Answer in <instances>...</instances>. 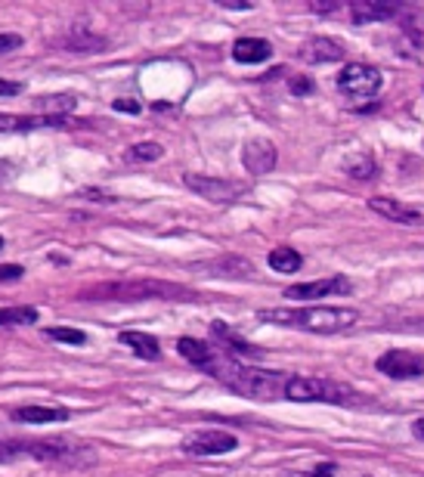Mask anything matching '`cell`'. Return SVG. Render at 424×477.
<instances>
[{"label": "cell", "instance_id": "6da1fadb", "mask_svg": "<svg viewBox=\"0 0 424 477\" xmlns=\"http://www.w3.org/2000/svg\"><path fill=\"white\" fill-rule=\"evenodd\" d=\"M204 372L214 375L217 381H223V385L230 390H236V394L248 397V400H260V403L282 400L285 388H288V379H291V375H285V372H267V369L242 366L232 357H214Z\"/></svg>", "mask_w": 424, "mask_h": 477}, {"label": "cell", "instance_id": "7a4b0ae2", "mask_svg": "<svg viewBox=\"0 0 424 477\" xmlns=\"http://www.w3.org/2000/svg\"><path fill=\"white\" fill-rule=\"evenodd\" d=\"M81 301H118V304H137V301H199L193 288L167 279H115V282H97L78 292Z\"/></svg>", "mask_w": 424, "mask_h": 477}, {"label": "cell", "instance_id": "3957f363", "mask_svg": "<svg viewBox=\"0 0 424 477\" xmlns=\"http://www.w3.org/2000/svg\"><path fill=\"white\" fill-rule=\"evenodd\" d=\"M258 316L263 323L313 332V335H338V332H347L360 323V313L350 307H276L260 310Z\"/></svg>", "mask_w": 424, "mask_h": 477}, {"label": "cell", "instance_id": "277c9868", "mask_svg": "<svg viewBox=\"0 0 424 477\" xmlns=\"http://www.w3.org/2000/svg\"><path fill=\"white\" fill-rule=\"evenodd\" d=\"M285 400L295 403H334V407H353L360 403V394L341 381L310 379V375H291L285 388Z\"/></svg>", "mask_w": 424, "mask_h": 477}, {"label": "cell", "instance_id": "5b68a950", "mask_svg": "<svg viewBox=\"0 0 424 477\" xmlns=\"http://www.w3.org/2000/svg\"><path fill=\"white\" fill-rule=\"evenodd\" d=\"M183 183L186 190H193L202 199L214 201V205H232L236 199H242L245 186L239 180H226V177H211V173H183Z\"/></svg>", "mask_w": 424, "mask_h": 477}, {"label": "cell", "instance_id": "8992f818", "mask_svg": "<svg viewBox=\"0 0 424 477\" xmlns=\"http://www.w3.org/2000/svg\"><path fill=\"white\" fill-rule=\"evenodd\" d=\"M384 75L375 69V65H365V62H353L338 75V90L350 99H369L382 90Z\"/></svg>", "mask_w": 424, "mask_h": 477}, {"label": "cell", "instance_id": "52a82bcc", "mask_svg": "<svg viewBox=\"0 0 424 477\" xmlns=\"http://www.w3.org/2000/svg\"><path fill=\"white\" fill-rule=\"evenodd\" d=\"M239 446V440L232 437L230 431H221V428H204V431H195L183 440V453L186 455H195V459H204V455H223V453H232Z\"/></svg>", "mask_w": 424, "mask_h": 477}, {"label": "cell", "instance_id": "ba28073f", "mask_svg": "<svg viewBox=\"0 0 424 477\" xmlns=\"http://www.w3.org/2000/svg\"><path fill=\"white\" fill-rule=\"evenodd\" d=\"M375 366H378V372H384L387 379H397V381L421 379L424 375V360L412 351H387L378 357Z\"/></svg>", "mask_w": 424, "mask_h": 477}, {"label": "cell", "instance_id": "9c48e42d", "mask_svg": "<svg viewBox=\"0 0 424 477\" xmlns=\"http://www.w3.org/2000/svg\"><path fill=\"white\" fill-rule=\"evenodd\" d=\"M369 208L375 214L387 217V220L403 223V227H421L424 223V205H409V201H403V199L375 195V199H369Z\"/></svg>", "mask_w": 424, "mask_h": 477}, {"label": "cell", "instance_id": "30bf717a", "mask_svg": "<svg viewBox=\"0 0 424 477\" xmlns=\"http://www.w3.org/2000/svg\"><path fill=\"white\" fill-rule=\"evenodd\" d=\"M276 162H279V152L269 140H263V136H254V140L245 143L242 149V164L248 173H269L276 168Z\"/></svg>", "mask_w": 424, "mask_h": 477}, {"label": "cell", "instance_id": "8fae6325", "mask_svg": "<svg viewBox=\"0 0 424 477\" xmlns=\"http://www.w3.org/2000/svg\"><path fill=\"white\" fill-rule=\"evenodd\" d=\"M353 292L350 279L344 276H332V279H316V282H301V285H288L285 288V298H328V295H347Z\"/></svg>", "mask_w": 424, "mask_h": 477}, {"label": "cell", "instance_id": "7c38bea8", "mask_svg": "<svg viewBox=\"0 0 424 477\" xmlns=\"http://www.w3.org/2000/svg\"><path fill=\"white\" fill-rule=\"evenodd\" d=\"M397 10L400 6L387 4V0H353L350 19H353V25H372V22H384V19L397 16Z\"/></svg>", "mask_w": 424, "mask_h": 477}, {"label": "cell", "instance_id": "4fadbf2b", "mask_svg": "<svg viewBox=\"0 0 424 477\" xmlns=\"http://www.w3.org/2000/svg\"><path fill=\"white\" fill-rule=\"evenodd\" d=\"M301 60L304 62H338L344 60V43L334 41V38H310L301 47Z\"/></svg>", "mask_w": 424, "mask_h": 477}, {"label": "cell", "instance_id": "5bb4252c", "mask_svg": "<svg viewBox=\"0 0 424 477\" xmlns=\"http://www.w3.org/2000/svg\"><path fill=\"white\" fill-rule=\"evenodd\" d=\"M65 118H47V115H0V134H25L38 127H62Z\"/></svg>", "mask_w": 424, "mask_h": 477}, {"label": "cell", "instance_id": "9a60e30c", "mask_svg": "<svg viewBox=\"0 0 424 477\" xmlns=\"http://www.w3.org/2000/svg\"><path fill=\"white\" fill-rule=\"evenodd\" d=\"M211 332H214V338H217V341H221V344L226 347V353H230L232 360H236V357H254V360L263 357V351H260V347H254L251 341H245V338H239L236 332H232V329H226V323H221V320H217L214 325H211Z\"/></svg>", "mask_w": 424, "mask_h": 477}, {"label": "cell", "instance_id": "2e32d148", "mask_svg": "<svg viewBox=\"0 0 424 477\" xmlns=\"http://www.w3.org/2000/svg\"><path fill=\"white\" fill-rule=\"evenodd\" d=\"M273 56V47L269 41L263 38H239L232 43V60L242 62V65H258V62H267Z\"/></svg>", "mask_w": 424, "mask_h": 477}, {"label": "cell", "instance_id": "e0dca14e", "mask_svg": "<svg viewBox=\"0 0 424 477\" xmlns=\"http://www.w3.org/2000/svg\"><path fill=\"white\" fill-rule=\"evenodd\" d=\"M69 409L62 407H19L13 409V422H25V425H50V422H65Z\"/></svg>", "mask_w": 424, "mask_h": 477}, {"label": "cell", "instance_id": "ac0fdd59", "mask_svg": "<svg viewBox=\"0 0 424 477\" xmlns=\"http://www.w3.org/2000/svg\"><path fill=\"white\" fill-rule=\"evenodd\" d=\"M118 341H121L124 347H130V351H134L137 357H143V360H158V357H162L158 338L146 335V332H121Z\"/></svg>", "mask_w": 424, "mask_h": 477}, {"label": "cell", "instance_id": "d6986e66", "mask_svg": "<svg viewBox=\"0 0 424 477\" xmlns=\"http://www.w3.org/2000/svg\"><path fill=\"white\" fill-rule=\"evenodd\" d=\"M204 270H208L211 276H232V279H251L254 276V267L242 257L211 260V264H204Z\"/></svg>", "mask_w": 424, "mask_h": 477}, {"label": "cell", "instance_id": "ffe728a7", "mask_svg": "<svg viewBox=\"0 0 424 477\" xmlns=\"http://www.w3.org/2000/svg\"><path fill=\"white\" fill-rule=\"evenodd\" d=\"M177 351H180V357H186L189 363L199 366V369H208L211 360H214V351H211L204 341H199V338H180Z\"/></svg>", "mask_w": 424, "mask_h": 477}, {"label": "cell", "instance_id": "44dd1931", "mask_svg": "<svg viewBox=\"0 0 424 477\" xmlns=\"http://www.w3.org/2000/svg\"><path fill=\"white\" fill-rule=\"evenodd\" d=\"M106 43H108L106 38H99V34H90L87 28H71V34L65 38V47H69L71 53H99Z\"/></svg>", "mask_w": 424, "mask_h": 477}, {"label": "cell", "instance_id": "7402d4cb", "mask_svg": "<svg viewBox=\"0 0 424 477\" xmlns=\"http://www.w3.org/2000/svg\"><path fill=\"white\" fill-rule=\"evenodd\" d=\"M38 115H47V118H62L71 108L78 106V99L71 93H56V97H38Z\"/></svg>", "mask_w": 424, "mask_h": 477}, {"label": "cell", "instance_id": "603a6c76", "mask_svg": "<svg viewBox=\"0 0 424 477\" xmlns=\"http://www.w3.org/2000/svg\"><path fill=\"white\" fill-rule=\"evenodd\" d=\"M267 260H269V267H273L276 273H297V270H301V264H304V257L297 255L295 248H288V245L273 248Z\"/></svg>", "mask_w": 424, "mask_h": 477}, {"label": "cell", "instance_id": "cb8c5ba5", "mask_svg": "<svg viewBox=\"0 0 424 477\" xmlns=\"http://www.w3.org/2000/svg\"><path fill=\"white\" fill-rule=\"evenodd\" d=\"M38 323L34 307H0V325H32Z\"/></svg>", "mask_w": 424, "mask_h": 477}, {"label": "cell", "instance_id": "d4e9b609", "mask_svg": "<svg viewBox=\"0 0 424 477\" xmlns=\"http://www.w3.org/2000/svg\"><path fill=\"white\" fill-rule=\"evenodd\" d=\"M165 155V149L158 143H137L127 149V162H158Z\"/></svg>", "mask_w": 424, "mask_h": 477}, {"label": "cell", "instance_id": "484cf974", "mask_svg": "<svg viewBox=\"0 0 424 477\" xmlns=\"http://www.w3.org/2000/svg\"><path fill=\"white\" fill-rule=\"evenodd\" d=\"M347 173L353 180H372L375 177V158L363 152V155H356L353 162H347Z\"/></svg>", "mask_w": 424, "mask_h": 477}, {"label": "cell", "instance_id": "4316f807", "mask_svg": "<svg viewBox=\"0 0 424 477\" xmlns=\"http://www.w3.org/2000/svg\"><path fill=\"white\" fill-rule=\"evenodd\" d=\"M47 338H53V341H62V344H75V347H81L87 344V335L81 329H65V325H56V329H47L43 332Z\"/></svg>", "mask_w": 424, "mask_h": 477}, {"label": "cell", "instance_id": "83f0119b", "mask_svg": "<svg viewBox=\"0 0 424 477\" xmlns=\"http://www.w3.org/2000/svg\"><path fill=\"white\" fill-rule=\"evenodd\" d=\"M25 276V270H22L19 264H6V267H0V282H16Z\"/></svg>", "mask_w": 424, "mask_h": 477}, {"label": "cell", "instance_id": "f1b7e54d", "mask_svg": "<svg viewBox=\"0 0 424 477\" xmlns=\"http://www.w3.org/2000/svg\"><path fill=\"white\" fill-rule=\"evenodd\" d=\"M22 47V38L19 34H0V56L4 53H13V50Z\"/></svg>", "mask_w": 424, "mask_h": 477}, {"label": "cell", "instance_id": "f546056e", "mask_svg": "<svg viewBox=\"0 0 424 477\" xmlns=\"http://www.w3.org/2000/svg\"><path fill=\"white\" fill-rule=\"evenodd\" d=\"M313 84L310 78H291V93H297V97H304V93H310Z\"/></svg>", "mask_w": 424, "mask_h": 477}, {"label": "cell", "instance_id": "4dcf8cb0", "mask_svg": "<svg viewBox=\"0 0 424 477\" xmlns=\"http://www.w3.org/2000/svg\"><path fill=\"white\" fill-rule=\"evenodd\" d=\"M16 93H22L19 81H0V97H16Z\"/></svg>", "mask_w": 424, "mask_h": 477}, {"label": "cell", "instance_id": "1f68e13d", "mask_svg": "<svg viewBox=\"0 0 424 477\" xmlns=\"http://www.w3.org/2000/svg\"><path fill=\"white\" fill-rule=\"evenodd\" d=\"M115 108H118V112H140V106H137L134 103V99H130V103H127V99H118V103H115Z\"/></svg>", "mask_w": 424, "mask_h": 477}, {"label": "cell", "instance_id": "d6a6232c", "mask_svg": "<svg viewBox=\"0 0 424 477\" xmlns=\"http://www.w3.org/2000/svg\"><path fill=\"white\" fill-rule=\"evenodd\" d=\"M226 10H251V4H236V0H217Z\"/></svg>", "mask_w": 424, "mask_h": 477}, {"label": "cell", "instance_id": "836d02e7", "mask_svg": "<svg viewBox=\"0 0 424 477\" xmlns=\"http://www.w3.org/2000/svg\"><path fill=\"white\" fill-rule=\"evenodd\" d=\"M310 477H334V468L332 465H319Z\"/></svg>", "mask_w": 424, "mask_h": 477}, {"label": "cell", "instance_id": "e575fe53", "mask_svg": "<svg viewBox=\"0 0 424 477\" xmlns=\"http://www.w3.org/2000/svg\"><path fill=\"white\" fill-rule=\"evenodd\" d=\"M313 10H316V13H332V10H338V4H313Z\"/></svg>", "mask_w": 424, "mask_h": 477}, {"label": "cell", "instance_id": "d590c367", "mask_svg": "<svg viewBox=\"0 0 424 477\" xmlns=\"http://www.w3.org/2000/svg\"><path fill=\"white\" fill-rule=\"evenodd\" d=\"M415 434H419V437H424V418H419V422H415Z\"/></svg>", "mask_w": 424, "mask_h": 477}, {"label": "cell", "instance_id": "8d00e7d4", "mask_svg": "<svg viewBox=\"0 0 424 477\" xmlns=\"http://www.w3.org/2000/svg\"><path fill=\"white\" fill-rule=\"evenodd\" d=\"M0 248H4V236H0Z\"/></svg>", "mask_w": 424, "mask_h": 477}]
</instances>
